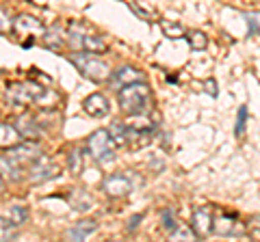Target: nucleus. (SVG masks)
<instances>
[{"instance_id": "19", "label": "nucleus", "mask_w": 260, "mask_h": 242, "mask_svg": "<svg viewBox=\"0 0 260 242\" xmlns=\"http://www.w3.org/2000/svg\"><path fill=\"white\" fill-rule=\"evenodd\" d=\"M186 39H189L191 50H195V52L204 50V48L208 46V39H206V35L202 33V30H189V33H186Z\"/></svg>"}, {"instance_id": "3", "label": "nucleus", "mask_w": 260, "mask_h": 242, "mask_svg": "<svg viewBox=\"0 0 260 242\" xmlns=\"http://www.w3.org/2000/svg\"><path fill=\"white\" fill-rule=\"evenodd\" d=\"M87 149L98 163H109V160L115 158V141H113L111 132L104 130V128L95 130L91 136H89Z\"/></svg>"}, {"instance_id": "16", "label": "nucleus", "mask_w": 260, "mask_h": 242, "mask_svg": "<svg viewBox=\"0 0 260 242\" xmlns=\"http://www.w3.org/2000/svg\"><path fill=\"white\" fill-rule=\"evenodd\" d=\"M98 229L95 221H80L72 229H68V240H87Z\"/></svg>"}, {"instance_id": "11", "label": "nucleus", "mask_w": 260, "mask_h": 242, "mask_svg": "<svg viewBox=\"0 0 260 242\" xmlns=\"http://www.w3.org/2000/svg\"><path fill=\"white\" fill-rule=\"evenodd\" d=\"M83 108H85V112L87 115H91V117H95V119H100V117H107L109 115V102H107V98H104L102 93H91L89 98L83 102Z\"/></svg>"}, {"instance_id": "20", "label": "nucleus", "mask_w": 260, "mask_h": 242, "mask_svg": "<svg viewBox=\"0 0 260 242\" xmlns=\"http://www.w3.org/2000/svg\"><path fill=\"white\" fill-rule=\"evenodd\" d=\"M160 28H162V33H165L169 39H178V37H182L186 35V30L182 24H178V22H169V20H162L160 22Z\"/></svg>"}, {"instance_id": "24", "label": "nucleus", "mask_w": 260, "mask_h": 242, "mask_svg": "<svg viewBox=\"0 0 260 242\" xmlns=\"http://www.w3.org/2000/svg\"><path fill=\"white\" fill-rule=\"evenodd\" d=\"M198 233L193 231V227H186V225H176V227L169 231V238L172 240H195Z\"/></svg>"}, {"instance_id": "17", "label": "nucleus", "mask_w": 260, "mask_h": 242, "mask_svg": "<svg viewBox=\"0 0 260 242\" xmlns=\"http://www.w3.org/2000/svg\"><path fill=\"white\" fill-rule=\"evenodd\" d=\"M83 50L91 52V54H104L109 50V46H107V42H104V37L95 35V33H85V37H83Z\"/></svg>"}, {"instance_id": "9", "label": "nucleus", "mask_w": 260, "mask_h": 242, "mask_svg": "<svg viewBox=\"0 0 260 242\" xmlns=\"http://www.w3.org/2000/svg\"><path fill=\"white\" fill-rule=\"evenodd\" d=\"M213 219H215V210L210 206H202L193 212V231L200 238H206L208 233H213Z\"/></svg>"}, {"instance_id": "31", "label": "nucleus", "mask_w": 260, "mask_h": 242, "mask_svg": "<svg viewBox=\"0 0 260 242\" xmlns=\"http://www.w3.org/2000/svg\"><path fill=\"white\" fill-rule=\"evenodd\" d=\"M204 89H206V93H208V95H217V83H215L213 78H208V80H206V83H204Z\"/></svg>"}, {"instance_id": "25", "label": "nucleus", "mask_w": 260, "mask_h": 242, "mask_svg": "<svg viewBox=\"0 0 260 242\" xmlns=\"http://www.w3.org/2000/svg\"><path fill=\"white\" fill-rule=\"evenodd\" d=\"M9 219H11L15 225L26 223V221H28V208H26V206H22V204L11 206V210H9Z\"/></svg>"}, {"instance_id": "18", "label": "nucleus", "mask_w": 260, "mask_h": 242, "mask_svg": "<svg viewBox=\"0 0 260 242\" xmlns=\"http://www.w3.org/2000/svg\"><path fill=\"white\" fill-rule=\"evenodd\" d=\"M0 175L9 177V180H20V177H22V169L15 163H11L7 156H0Z\"/></svg>"}, {"instance_id": "22", "label": "nucleus", "mask_w": 260, "mask_h": 242, "mask_svg": "<svg viewBox=\"0 0 260 242\" xmlns=\"http://www.w3.org/2000/svg\"><path fill=\"white\" fill-rule=\"evenodd\" d=\"M109 132L113 136V141H115V145H121V147H126L128 145V128H126V124H113Z\"/></svg>"}, {"instance_id": "21", "label": "nucleus", "mask_w": 260, "mask_h": 242, "mask_svg": "<svg viewBox=\"0 0 260 242\" xmlns=\"http://www.w3.org/2000/svg\"><path fill=\"white\" fill-rule=\"evenodd\" d=\"M128 7L145 22H154V20H156V13H154V9H150V7H143L141 3H137V0H128Z\"/></svg>"}, {"instance_id": "6", "label": "nucleus", "mask_w": 260, "mask_h": 242, "mask_svg": "<svg viewBox=\"0 0 260 242\" xmlns=\"http://www.w3.org/2000/svg\"><path fill=\"white\" fill-rule=\"evenodd\" d=\"M133 188H135V180H133V175H130V173H113L102 184V190L107 192L111 199L124 197Z\"/></svg>"}, {"instance_id": "4", "label": "nucleus", "mask_w": 260, "mask_h": 242, "mask_svg": "<svg viewBox=\"0 0 260 242\" xmlns=\"http://www.w3.org/2000/svg\"><path fill=\"white\" fill-rule=\"evenodd\" d=\"M44 93L46 87L35 83H13L7 87V98L13 100L15 104H39Z\"/></svg>"}, {"instance_id": "26", "label": "nucleus", "mask_w": 260, "mask_h": 242, "mask_svg": "<svg viewBox=\"0 0 260 242\" xmlns=\"http://www.w3.org/2000/svg\"><path fill=\"white\" fill-rule=\"evenodd\" d=\"M68 167H70V171L74 175H78L80 171H83V151H80V149H72L70 156H68Z\"/></svg>"}, {"instance_id": "14", "label": "nucleus", "mask_w": 260, "mask_h": 242, "mask_svg": "<svg viewBox=\"0 0 260 242\" xmlns=\"http://www.w3.org/2000/svg\"><path fill=\"white\" fill-rule=\"evenodd\" d=\"M15 128L20 130L22 139H26V141H35L42 136V128H39L37 119H32V117H20L15 121Z\"/></svg>"}, {"instance_id": "2", "label": "nucleus", "mask_w": 260, "mask_h": 242, "mask_svg": "<svg viewBox=\"0 0 260 242\" xmlns=\"http://www.w3.org/2000/svg\"><path fill=\"white\" fill-rule=\"evenodd\" d=\"M70 61L74 63V67L80 71V74L89 80H93V83H107V80H111V76H113V71L107 63L95 59L91 52H85V50L74 52V54H70Z\"/></svg>"}, {"instance_id": "30", "label": "nucleus", "mask_w": 260, "mask_h": 242, "mask_svg": "<svg viewBox=\"0 0 260 242\" xmlns=\"http://www.w3.org/2000/svg\"><path fill=\"white\" fill-rule=\"evenodd\" d=\"M249 231L254 238H260V216H254V219L249 221Z\"/></svg>"}, {"instance_id": "5", "label": "nucleus", "mask_w": 260, "mask_h": 242, "mask_svg": "<svg viewBox=\"0 0 260 242\" xmlns=\"http://www.w3.org/2000/svg\"><path fill=\"white\" fill-rule=\"evenodd\" d=\"M5 156L9 158L11 163L18 165L20 169H24V167H30L39 156H42V149H39L37 143H18L15 147L7 149Z\"/></svg>"}, {"instance_id": "23", "label": "nucleus", "mask_w": 260, "mask_h": 242, "mask_svg": "<svg viewBox=\"0 0 260 242\" xmlns=\"http://www.w3.org/2000/svg\"><path fill=\"white\" fill-rule=\"evenodd\" d=\"M15 225L11 219H5L0 216V242H7V240H13L15 238Z\"/></svg>"}, {"instance_id": "7", "label": "nucleus", "mask_w": 260, "mask_h": 242, "mask_svg": "<svg viewBox=\"0 0 260 242\" xmlns=\"http://www.w3.org/2000/svg\"><path fill=\"white\" fill-rule=\"evenodd\" d=\"M56 175H59V167L44 154L28 167V180L32 184H44V182L52 180V177H56Z\"/></svg>"}, {"instance_id": "10", "label": "nucleus", "mask_w": 260, "mask_h": 242, "mask_svg": "<svg viewBox=\"0 0 260 242\" xmlns=\"http://www.w3.org/2000/svg\"><path fill=\"white\" fill-rule=\"evenodd\" d=\"M213 233H217V236H234V233H243V227H239L237 216L221 212L215 214L213 219Z\"/></svg>"}, {"instance_id": "32", "label": "nucleus", "mask_w": 260, "mask_h": 242, "mask_svg": "<svg viewBox=\"0 0 260 242\" xmlns=\"http://www.w3.org/2000/svg\"><path fill=\"white\" fill-rule=\"evenodd\" d=\"M141 219H143V216H141V214H135V216H133V219H130V221H128V225H126V229H128V231H135V229H137V225H139V221H141Z\"/></svg>"}, {"instance_id": "33", "label": "nucleus", "mask_w": 260, "mask_h": 242, "mask_svg": "<svg viewBox=\"0 0 260 242\" xmlns=\"http://www.w3.org/2000/svg\"><path fill=\"white\" fill-rule=\"evenodd\" d=\"M5 192V182H3V175H0V195Z\"/></svg>"}, {"instance_id": "8", "label": "nucleus", "mask_w": 260, "mask_h": 242, "mask_svg": "<svg viewBox=\"0 0 260 242\" xmlns=\"http://www.w3.org/2000/svg\"><path fill=\"white\" fill-rule=\"evenodd\" d=\"M13 33L15 35H26L28 42L24 46H30V42L35 37H44L46 26L37 18H32V15H18V18L13 20Z\"/></svg>"}, {"instance_id": "12", "label": "nucleus", "mask_w": 260, "mask_h": 242, "mask_svg": "<svg viewBox=\"0 0 260 242\" xmlns=\"http://www.w3.org/2000/svg\"><path fill=\"white\" fill-rule=\"evenodd\" d=\"M68 33L59 26V24H54V26H50V28H46V33H44V37H42V42H44V46L46 48H50V50H54V52H59L61 48L68 44Z\"/></svg>"}, {"instance_id": "29", "label": "nucleus", "mask_w": 260, "mask_h": 242, "mask_svg": "<svg viewBox=\"0 0 260 242\" xmlns=\"http://www.w3.org/2000/svg\"><path fill=\"white\" fill-rule=\"evenodd\" d=\"M162 229H165V231H172L174 227H176V219H174V210H165V212H162Z\"/></svg>"}, {"instance_id": "13", "label": "nucleus", "mask_w": 260, "mask_h": 242, "mask_svg": "<svg viewBox=\"0 0 260 242\" xmlns=\"http://www.w3.org/2000/svg\"><path fill=\"white\" fill-rule=\"evenodd\" d=\"M137 80H143V71H139L137 67H130V65H121V67L115 71V74L111 76V83L117 85V87L137 83Z\"/></svg>"}, {"instance_id": "28", "label": "nucleus", "mask_w": 260, "mask_h": 242, "mask_svg": "<svg viewBox=\"0 0 260 242\" xmlns=\"http://www.w3.org/2000/svg\"><path fill=\"white\" fill-rule=\"evenodd\" d=\"M245 124H247V108L241 106L239 108V117H237V128H234V134L243 136V132H245Z\"/></svg>"}, {"instance_id": "27", "label": "nucleus", "mask_w": 260, "mask_h": 242, "mask_svg": "<svg viewBox=\"0 0 260 242\" xmlns=\"http://www.w3.org/2000/svg\"><path fill=\"white\" fill-rule=\"evenodd\" d=\"M72 208L85 212V210L91 208V199H89V195H85L83 190H78V192H74V197H72Z\"/></svg>"}, {"instance_id": "15", "label": "nucleus", "mask_w": 260, "mask_h": 242, "mask_svg": "<svg viewBox=\"0 0 260 242\" xmlns=\"http://www.w3.org/2000/svg\"><path fill=\"white\" fill-rule=\"evenodd\" d=\"M22 141V134L15 126L11 124H0V147L3 149H11Z\"/></svg>"}, {"instance_id": "1", "label": "nucleus", "mask_w": 260, "mask_h": 242, "mask_svg": "<svg viewBox=\"0 0 260 242\" xmlns=\"http://www.w3.org/2000/svg\"><path fill=\"white\" fill-rule=\"evenodd\" d=\"M117 102H119V108L124 110L126 115L145 112L150 106V87L145 85L143 80H137V83L119 87Z\"/></svg>"}]
</instances>
